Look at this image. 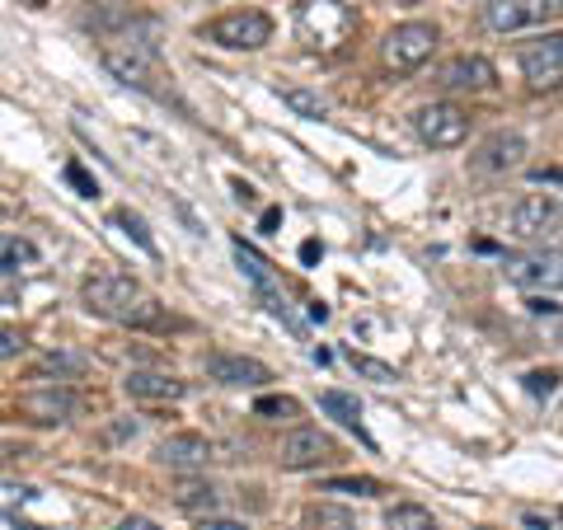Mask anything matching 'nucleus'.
I'll list each match as a JSON object with an SVG mask.
<instances>
[{"mask_svg":"<svg viewBox=\"0 0 563 530\" xmlns=\"http://www.w3.org/2000/svg\"><path fill=\"white\" fill-rule=\"evenodd\" d=\"M254 413L258 418H273V422H291V418H301V404L287 399V395H268V399L254 404Z\"/></svg>","mask_w":563,"mask_h":530,"instance_id":"nucleus-28","label":"nucleus"},{"mask_svg":"<svg viewBox=\"0 0 563 530\" xmlns=\"http://www.w3.org/2000/svg\"><path fill=\"white\" fill-rule=\"evenodd\" d=\"M282 470H320L324 461H333V437L320 428H296L282 441Z\"/></svg>","mask_w":563,"mask_h":530,"instance_id":"nucleus-14","label":"nucleus"},{"mask_svg":"<svg viewBox=\"0 0 563 530\" xmlns=\"http://www.w3.org/2000/svg\"><path fill=\"white\" fill-rule=\"evenodd\" d=\"M277 221H282V211H277V207L263 211V231H277Z\"/></svg>","mask_w":563,"mask_h":530,"instance_id":"nucleus-38","label":"nucleus"},{"mask_svg":"<svg viewBox=\"0 0 563 530\" xmlns=\"http://www.w3.org/2000/svg\"><path fill=\"white\" fill-rule=\"evenodd\" d=\"M122 390L132 399H146V404H174V399L188 395V385L179 376H169V371H128Z\"/></svg>","mask_w":563,"mask_h":530,"instance_id":"nucleus-17","label":"nucleus"},{"mask_svg":"<svg viewBox=\"0 0 563 530\" xmlns=\"http://www.w3.org/2000/svg\"><path fill=\"white\" fill-rule=\"evenodd\" d=\"M20 530H38V526H20Z\"/></svg>","mask_w":563,"mask_h":530,"instance_id":"nucleus-42","label":"nucleus"},{"mask_svg":"<svg viewBox=\"0 0 563 530\" xmlns=\"http://www.w3.org/2000/svg\"><path fill=\"white\" fill-rule=\"evenodd\" d=\"M231 250H235V263L244 268V277L254 281V296L263 300V310H268L273 320H282V324H291V329H296L291 306H287V291H282V277L273 273V263L263 258V254L254 250V244H244V240H235Z\"/></svg>","mask_w":563,"mask_h":530,"instance_id":"nucleus-7","label":"nucleus"},{"mask_svg":"<svg viewBox=\"0 0 563 530\" xmlns=\"http://www.w3.org/2000/svg\"><path fill=\"white\" fill-rule=\"evenodd\" d=\"M526 390L536 399H550L559 390V371H531V376H526Z\"/></svg>","mask_w":563,"mask_h":530,"instance_id":"nucleus-34","label":"nucleus"},{"mask_svg":"<svg viewBox=\"0 0 563 530\" xmlns=\"http://www.w3.org/2000/svg\"><path fill=\"white\" fill-rule=\"evenodd\" d=\"M174 503H179L184 511H207L211 517V507H217V488L202 484V479H184L179 488H174Z\"/></svg>","mask_w":563,"mask_h":530,"instance_id":"nucleus-23","label":"nucleus"},{"mask_svg":"<svg viewBox=\"0 0 563 530\" xmlns=\"http://www.w3.org/2000/svg\"><path fill=\"white\" fill-rule=\"evenodd\" d=\"M80 300L90 314H99V320H113V324H128V329H169L165 306L141 291L136 277L95 273V277L80 281Z\"/></svg>","mask_w":563,"mask_h":530,"instance_id":"nucleus-1","label":"nucleus"},{"mask_svg":"<svg viewBox=\"0 0 563 530\" xmlns=\"http://www.w3.org/2000/svg\"><path fill=\"white\" fill-rule=\"evenodd\" d=\"M66 184H70V188H76V192H80V198H99V184H95V179H90V174H85V169H80L76 161H70V165H66Z\"/></svg>","mask_w":563,"mask_h":530,"instance_id":"nucleus-35","label":"nucleus"},{"mask_svg":"<svg viewBox=\"0 0 563 530\" xmlns=\"http://www.w3.org/2000/svg\"><path fill=\"white\" fill-rule=\"evenodd\" d=\"M118 530H161V526H155L151 517H122Z\"/></svg>","mask_w":563,"mask_h":530,"instance_id":"nucleus-37","label":"nucleus"},{"mask_svg":"<svg viewBox=\"0 0 563 530\" xmlns=\"http://www.w3.org/2000/svg\"><path fill=\"white\" fill-rule=\"evenodd\" d=\"M324 493H357V498H380L385 484L380 479H366V474H333V479L320 484Z\"/></svg>","mask_w":563,"mask_h":530,"instance_id":"nucleus-24","label":"nucleus"},{"mask_svg":"<svg viewBox=\"0 0 563 530\" xmlns=\"http://www.w3.org/2000/svg\"><path fill=\"white\" fill-rule=\"evenodd\" d=\"M550 20H563V0H488L484 5V24L493 33H521Z\"/></svg>","mask_w":563,"mask_h":530,"instance_id":"nucleus-8","label":"nucleus"},{"mask_svg":"<svg viewBox=\"0 0 563 530\" xmlns=\"http://www.w3.org/2000/svg\"><path fill=\"white\" fill-rule=\"evenodd\" d=\"M76 413V395L66 385H33V390L20 395V418L33 422V428H62Z\"/></svg>","mask_w":563,"mask_h":530,"instance_id":"nucleus-12","label":"nucleus"},{"mask_svg":"<svg viewBox=\"0 0 563 530\" xmlns=\"http://www.w3.org/2000/svg\"><path fill=\"white\" fill-rule=\"evenodd\" d=\"M38 371H57V376H76V371H85V357H76V352H47V357L38 362Z\"/></svg>","mask_w":563,"mask_h":530,"instance_id":"nucleus-33","label":"nucleus"},{"mask_svg":"<svg viewBox=\"0 0 563 530\" xmlns=\"http://www.w3.org/2000/svg\"><path fill=\"white\" fill-rule=\"evenodd\" d=\"M432 85L437 90H451V95H479V90L498 85V70H493V62L479 57V52H461V57H451L432 70Z\"/></svg>","mask_w":563,"mask_h":530,"instance_id":"nucleus-9","label":"nucleus"},{"mask_svg":"<svg viewBox=\"0 0 563 530\" xmlns=\"http://www.w3.org/2000/svg\"><path fill=\"white\" fill-rule=\"evenodd\" d=\"M306 526L310 530H357V517H352L347 507H333V503H310Z\"/></svg>","mask_w":563,"mask_h":530,"instance_id":"nucleus-21","label":"nucleus"},{"mask_svg":"<svg viewBox=\"0 0 563 530\" xmlns=\"http://www.w3.org/2000/svg\"><path fill=\"white\" fill-rule=\"evenodd\" d=\"M409 122H413V136L432 151H455L470 136V118L455 103H422V109L409 113Z\"/></svg>","mask_w":563,"mask_h":530,"instance_id":"nucleus-6","label":"nucleus"},{"mask_svg":"<svg viewBox=\"0 0 563 530\" xmlns=\"http://www.w3.org/2000/svg\"><path fill=\"white\" fill-rule=\"evenodd\" d=\"M554 221H559V198H550V192H526V198H517L512 211H507V235L540 240Z\"/></svg>","mask_w":563,"mask_h":530,"instance_id":"nucleus-13","label":"nucleus"},{"mask_svg":"<svg viewBox=\"0 0 563 530\" xmlns=\"http://www.w3.org/2000/svg\"><path fill=\"white\" fill-rule=\"evenodd\" d=\"M301 258H306V263H314V258H320V244L306 240V244H301Z\"/></svg>","mask_w":563,"mask_h":530,"instance_id":"nucleus-40","label":"nucleus"},{"mask_svg":"<svg viewBox=\"0 0 563 530\" xmlns=\"http://www.w3.org/2000/svg\"><path fill=\"white\" fill-rule=\"evenodd\" d=\"M202 38L225 52H258L273 38V20L263 10H231V14H221V20H211L202 29Z\"/></svg>","mask_w":563,"mask_h":530,"instance_id":"nucleus-5","label":"nucleus"},{"mask_svg":"<svg viewBox=\"0 0 563 530\" xmlns=\"http://www.w3.org/2000/svg\"><path fill=\"white\" fill-rule=\"evenodd\" d=\"M136 20H141V10L128 5V0H99L95 10H85V14H80V24H85V29L103 33V43L118 38V33H128Z\"/></svg>","mask_w":563,"mask_h":530,"instance_id":"nucleus-19","label":"nucleus"},{"mask_svg":"<svg viewBox=\"0 0 563 530\" xmlns=\"http://www.w3.org/2000/svg\"><path fill=\"white\" fill-rule=\"evenodd\" d=\"M38 250H33L29 240H14V235H0V273L14 268V263H33Z\"/></svg>","mask_w":563,"mask_h":530,"instance_id":"nucleus-30","label":"nucleus"},{"mask_svg":"<svg viewBox=\"0 0 563 530\" xmlns=\"http://www.w3.org/2000/svg\"><path fill=\"white\" fill-rule=\"evenodd\" d=\"M155 455H161V465H169V470H207L211 441L198 432H179V437H165L161 446H155Z\"/></svg>","mask_w":563,"mask_h":530,"instance_id":"nucleus-18","label":"nucleus"},{"mask_svg":"<svg viewBox=\"0 0 563 530\" xmlns=\"http://www.w3.org/2000/svg\"><path fill=\"white\" fill-rule=\"evenodd\" d=\"M352 29H357V14L343 0H301L296 5V33L310 52H333Z\"/></svg>","mask_w":563,"mask_h":530,"instance_id":"nucleus-2","label":"nucleus"},{"mask_svg":"<svg viewBox=\"0 0 563 530\" xmlns=\"http://www.w3.org/2000/svg\"><path fill=\"white\" fill-rule=\"evenodd\" d=\"M0 217H5V198H0Z\"/></svg>","mask_w":563,"mask_h":530,"instance_id":"nucleus-41","label":"nucleus"},{"mask_svg":"<svg viewBox=\"0 0 563 530\" xmlns=\"http://www.w3.org/2000/svg\"><path fill=\"white\" fill-rule=\"evenodd\" d=\"M99 62H103V70H109L113 80L128 85V90H141V95H151V99H161V103L174 99L169 85H161L165 76H161V66H155L151 52L128 47V43H103L99 47Z\"/></svg>","mask_w":563,"mask_h":530,"instance_id":"nucleus-3","label":"nucleus"},{"mask_svg":"<svg viewBox=\"0 0 563 530\" xmlns=\"http://www.w3.org/2000/svg\"><path fill=\"white\" fill-rule=\"evenodd\" d=\"M282 103H287L291 113H301V118H324L329 113V103L320 95H310V90H296V85H287V90H277Z\"/></svg>","mask_w":563,"mask_h":530,"instance_id":"nucleus-27","label":"nucleus"},{"mask_svg":"<svg viewBox=\"0 0 563 530\" xmlns=\"http://www.w3.org/2000/svg\"><path fill=\"white\" fill-rule=\"evenodd\" d=\"M202 371H207V380L231 385V390H240V385H268L273 380L268 366L254 362V357H240V352H207Z\"/></svg>","mask_w":563,"mask_h":530,"instance_id":"nucleus-15","label":"nucleus"},{"mask_svg":"<svg viewBox=\"0 0 563 530\" xmlns=\"http://www.w3.org/2000/svg\"><path fill=\"white\" fill-rule=\"evenodd\" d=\"M33 498H38V488H33V484H0V517H14V511H20V507H29Z\"/></svg>","mask_w":563,"mask_h":530,"instance_id":"nucleus-29","label":"nucleus"},{"mask_svg":"<svg viewBox=\"0 0 563 530\" xmlns=\"http://www.w3.org/2000/svg\"><path fill=\"white\" fill-rule=\"evenodd\" d=\"M235 198H240V202H254V188L244 184V179H235Z\"/></svg>","mask_w":563,"mask_h":530,"instance_id":"nucleus-39","label":"nucleus"},{"mask_svg":"<svg viewBox=\"0 0 563 530\" xmlns=\"http://www.w3.org/2000/svg\"><path fill=\"white\" fill-rule=\"evenodd\" d=\"M507 281L526 291H563V250H536L521 258H507Z\"/></svg>","mask_w":563,"mask_h":530,"instance_id":"nucleus-11","label":"nucleus"},{"mask_svg":"<svg viewBox=\"0 0 563 530\" xmlns=\"http://www.w3.org/2000/svg\"><path fill=\"white\" fill-rule=\"evenodd\" d=\"M437 43H442L437 24H428V20H409V24H395L390 33H385L380 57H385V66H390V70H418L422 62H432Z\"/></svg>","mask_w":563,"mask_h":530,"instance_id":"nucleus-4","label":"nucleus"},{"mask_svg":"<svg viewBox=\"0 0 563 530\" xmlns=\"http://www.w3.org/2000/svg\"><path fill=\"white\" fill-rule=\"evenodd\" d=\"M526 310H531L536 320L544 324V333H550V339L563 347V306H554V300H544V296H531V300H526Z\"/></svg>","mask_w":563,"mask_h":530,"instance_id":"nucleus-25","label":"nucleus"},{"mask_svg":"<svg viewBox=\"0 0 563 530\" xmlns=\"http://www.w3.org/2000/svg\"><path fill=\"white\" fill-rule=\"evenodd\" d=\"M24 347H29V333H24L20 324H0V362L20 357Z\"/></svg>","mask_w":563,"mask_h":530,"instance_id":"nucleus-32","label":"nucleus"},{"mask_svg":"<svg viewBox=\"0 0 563 530\" xmlns=\"http://www.w3.org/2000/svg\"><path fill=\"white\" fill-rule=\"evenodd\" d=\"M198 530H244L240 521H231V517H202L198 521Z\"/></svg>","mask_w":563,"mask_h":530,"instance_id":"nucleus-36","label":"nucleus"},{"mask_svg":"<svg viewBox=\"0 0 563 530\" xmlns=\"http://www.w3.org/2000/svg\"><path fill=\"white\" fill-rule=\"evenodd\" d=\"M521 155H526V136L521 132H493L488 141H479V151L470 155V165L479 174H507V169L521 165Z\"/></svg>","mask_w":563,"mask_h":530,"instance_id":"nucleus-16","label":"nucleus"},{"mask_svg":"<svg viewBox=\"0 0 563 530\" xmlns=\"http://www.w3.org/2000/svg\"><path fill=\"white\" fill-rule=\"evenodd\" d=\"M113 225H122V231H128V235H132V240L141 244V250H146V254H155V240H151L146 221H141L136 211H128V207H122V211H113Z\"/></svg>","mask_w":563,"mask_h":530,"instance_id":"nucleus-31","label":"nucleus"},{"mask_svg":"<svg viewBox=\"0 0 563 530\" xmlns=\"http://www.w3.org/2000/svg\"><path fill=\"white\" fill-rule=\"evenodd\" d=\"M343 357H347V366L357 371V376L376 380V385H390V380H399V376H395V366H385V362H376V357H366V352H357V347H347Z\"/></svg>","mask_w":563,"mask_h":530,"instance_id":"nucleus-26","label":"nucleus"},{"mask_svg":"<svg viewBox=\"0 0 563 530\" xmlns=\"http://www.w3.org/2000/svg\"><path fill=\"white\" fill-rule=\"evenodd\" d=\"M320 409H324L329 418H339L347 432H357V437L366 441V446H372V437L362 432V404L352 399V395H343V390H324V395H320Z\"/></svg>","mask_w":563,"mask_h":530,"instance_id":"nucleus-20","label":"nucleus"},{"mask_svg":"<svg viewBox=\"0 0 563 530\" xmlns=\"http://www.w3.org/2000/svg\"><path fill=\"white\" fill-rule=\"evenodd\" d=\"M521 76L531 90H563V33H544L521 47Z\"/></svg>","mask_w":563,"mask_h":530,"instance_id":"nucleus-10","label":"nucleus"},{"mask_svg":"<svg viewBox=\"0 0 563 530\" xmlns=\"http://www.w3.org/2000/svg\"><path fill=\"white\" fill-rule=\"evenodd\" d=\"M385 530H437V517L418 503H399L385 511Z\"/></svg>","mask_w":563,"mask_h":530,"instance_id":"nucleus-22","label":"nucleus"}]
</instances>
